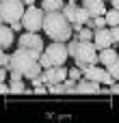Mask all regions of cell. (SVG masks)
Segmentation results:
<instances>
[{"instance_id": "7402d4cb", "label": "cell", "mask_w": 119, "mask_h": 123, "mask_svg": "<svg viewBox=\"0 0 119 123\" xmlns=\"http://www.w3.org/2000/svg\"><path fill=\"white\" fill-rule=\"evenodd\" d=\"M46 93H50V86H43L41 84V86H35L33 89V95H46Z\"/></svg>"}, {"instance_id": "ffe728a7", "label": "cell", "mask_w": 119, "mask_h": 123, "mask_svg": "<svg viewBox=\"0 0 119 123\" xmlns=\"http://www.w3.org/2000/svg\"><path fill=\"white\" fill-rule=\"evenodd\" d=\"M0 65L2 67H11V54L7 50H2V54H0Z\"/></svg>"}, {"instance_id": "7a4b0ae2", "label": "cell", "mask_w": 119, "mask_h": 123, "mask_svg": "<svg viewBox=\"0 0 119 123\" xmlns=\"http://www.w3.org/2000/svg\"><path fill=\"white\" fill-rule=\"evenodd\" d=\"M74 63H76L82 71H87V67H91V65H98V63H100L98 45H95L93 41H80V43H78V52H76Z\"/></svg>"}, {"instance_id": "e0dca14e", "label": "cell", "mask_w": 119, "mask_h": 123, "mask_svg": "<svg viewBox=\"0 0 119 123\" xmlns=\"http://www.w3.org/2000/svg\"><path fill=\"white\" fill-rule=\"evenodd\" d=\"M93 35H95V30H93V28H89V26H85L82 30L74 32V37H76V39H80V41H93Z\"/></svg>"}, {"instance_id": "ac0fdd59", "label": "cell", "mask_w": 119, "mask_h": 123, "mask_svg": "<svg viewBox=\"0 0 119 123\" xmlns=\"http://www.w3.org/2000/svg\"><path fill=\"white\" fill-rule=\"evenodd\" d=\"M106 22H108V26H119V9L106 11Z\"/></svg>"}, {"instance_id": "cb8c5ba5", "label": "cell", "mask_w": 119, "mask_h": 123, "mask_svg": "<svg viewBox=\"0 0 119 123\" xmlns=\"http://www.w3.org/2000/svg\"><path fill=\"white\" fill-rule=\"evenodd\" d=\"M9 26H11V28H13L15 32H20V30H24V24H22V19H20V22H13V24H9Z\"/></svg>"}, {"instance_id": "2e32d148", "label": "cell", "mask_w": 119, "mask_h": 123, "mask_svg": "<svg viewBox=\"0 0 119 123\" xmlns=\"http://www.w3.org/2000/svg\"><path fill=\"white\" fill-rule=\"evenodd\" d=\"M9 86H11V95H20V93H26V91H28L24 78H20V80H11Z\"/></svg>"}, {"instance_id": "d4e9b609", "label": "cell", "mask_w": 119, "mask_h": 123, "mask_svg": "<svg viewBox=\"0 0 119 123\" xmlns=\"http://www.w3.org/2000/svg\"><path fill=\"white\" fill-rule=\"evenodd\" d=\"M111 93H113V95H119V80H115V82L111 84Z\"/></svg>"}, {"instance_id": "5b68a950", "label": "cell", "mask_w": 119, "mask_h": 123, "mask_svg": "<svg viewBox=\"0 0 119 123\" xmlns=\"http://www.w3.org/2000/svg\"><path fill=\"white\" fill-rule=\"evenodd\" d=\"M43 54L48 56V61H50L52 67L65 65V61L69 58V50H67V43H65V41H52V43L43 50Z\"/></svg>"}, {"instance_id": "484cf974", "label": "cell", "mask_w": 119, "mask_h": 123, "mask_svg": "<svg viewBox=\"0 0 119 123\" xmlns=\"http://www.w3.org/2000/svg\"><path fill=\"white\" fill-rule=\"evenodd\" d=\"M30 84H33V86H41V84H43V80H41V76H37V78H33V80H30Z\"/></svg>"}, {"instance_id": "30bf717a", "label": "cell", "mask_w": 119, "mask_h": 123, "mask_svg": "<svg viewBox=\"0 0 119 123\" xmlns=\"http://www.w3.org/2000/svg\"><path fill=\"white\" fill-rule=\"evenodd\" d=\"M100 82L95 80H89V78H80L78 80V86H76V93H82V95H93V93H100Z\"/></svg>"}, {"instance_id": "7c38bea8", "label": "cell", "mask_w": 119, "mask_h": 123, "mask_svg": "<svg viewBox=\"0 0 119 123\" xmlns=\"http://www.w3.org/2000/svg\"><path fill=\"white\" fill-rule=\"evenodd\" d=\"M15 30L9 26V24H4L2 26V30H0V45H2V50H9L13 43H15V35H13Z\"/></svg>"}, {"instance_id": "83f0119b", "label": "cell", "mask_w": 119, "mask_h": 123, "mask_svg": "<svg viewBox=\"0 0 119 123\" xmlns=\"http://www.w3.org/2000/svg\"><path fill=\"white\" fill-rule=\"evenodd\" d=\"M111 93V86H104V89H100V95H108Z\"/></svg>"}, {"instance_id": "4fadbf2b", "label": "cell", "mask_w": 119, "mask_h": 123, "mask_svg": "<svg viewBox=\"0 0 119 123\" xmlns=\"http://www.w3.org/2000/svg\"><path fill=\"white\" fill-rule=\"evenodd\" d=\"M117 61H119V52L113 50V45L100 50V63H102L104 67H108V65H113V63H117Z\"/></svg>"}, {"instance_id": "52a82bcc", "label": "cell", "mask_w": 119, "mask_h": 123, "mask_svg": "<svg viewBox=\"0 0 119 123\" xmlns=\"http://www.w3.org/2000/svg\"><path fill=\"white\" fill-rule=\"evenodd\" d=\"M65 78H69V69L67 67H63V65H59V67H48V69H43L41 71V80H43V84H56V82H63Z\"/></svg>"}, {"instance_id": "4316f807", "label": "cell", "mask_w": 119, "mask_h": 123, "mask_svg": "<svg viewBox=\"0 0 119 123\" xmlns=\"http://www.w3.org/2000/svg\"><path fill=\"white\" fill-rule=\"evenodd\" d=\"M0 93H2V95H9V93H11V86L2 82V86H0Z\"/></svg>"}, {"instance_id": "9a60e30c", "label": "cell", "mask_w": 119, "mask_h": 123, "mask_svg": "<svg viewBox=\"0 0 119 123\" xmlns=\"http://www.w3.org/2000/svg\"><path fill=\"white\" fill-rule=\"evenodd\" d=\"M65 6V0H41V9L46 13H52V11H63Z\"/></svg>"}, {"instance_id": "d6986e66", "label": "cell", "mask_w": 119, "mask_h": 123, "mask_svg": "<svg viewBox=\"0 0 119 123\" xmlns=\"http://www.w3.org/2000/svg\"><path fill=\"white\" fill-rule=\"evenodd\" d=\"M50 93L52 95H61V93H67V91H65L63 82H56V84H50Z\"/></svg>"}, {"instance_id": "603a6c76", "label": "cell", "mask_w": 119, "mask_h": 123, "mask_svg": "<svg viewBox=\"0 0 119 123\" xmlns=\"http://www.w3.org/2000/svg\"><path fill=\"white\" fill-rule=\"evenodd\" d=\"M111 28V32H113V41L119 43V26H108Z\"/></svg>"}, {"instance_id": "3957f363", "label": "cell", "mask_w": 119, "mask_h": 123, "mask_svg": "<svg viewBox=\"0 0 119 123\" xmlns=\"http://www.w3.org/2000/svg\"><path fill=\"white\" fill-rule=\"evenodd\" d=\"M26 13V4L22 0H2L0 4V19L2 24H13L20 22Z\"/></svg>"}, {"instance_id": "f1b7e54d", "label": "cell", "mask_w": 119, "mask_h": 123, "mask_svg": "<svg viewBox=\"0 0 119 123\" xmlns=\"http://www.w3.org/2000/svg\"><path fill=\"white\" fill-rule=\"evenodd\" d=\"M22 2H24L26 6H33V4H35V0H22Z\"/></svg>"}, {"instance_id": "44dd1931", "label": "cell", "mask_w": 119, "mask_h": 123, "mask_svg": "<svg viewBox=\"0 0 119 123\" xmlns=\"http://www.w3.org/2000/svg\"><path fill=\"white\" fill-rule=\"evenodd\" d=\"M106 69H108V74H111L115 80H119V61H117V63H113V65H108Z\"/></svg>"}, {"instance_id": "5bb4252c", "label": "cell", "mask_w": 119, "mask_h": 123, "mask_svg": "<svg viewBox=\"0 0 119 123\" xmlns=\"http://www.w3.org/2000/svg\"><path fill=\"white\" fill-rule=\"evenodd\" d=\"M76 2H78V0H67V2H65V6H63V13L67 15V19H69L72 24L78 19V9H80V6H78Z\"/></svg>"}, {"instance_id": "ba28073f", "label": "cell", "mask_w": 119, "mask_h": 123, "mask_svg": "<svg viewBox=\"0 0 119 123\" xmlns=\"http://www.w3.org/2000/svg\"><path fill=\"white\" fill-rule=\"evenodd\" d=\"M85 78H89V80H95V82H100V84H108V86L115 82V78L108 74V69H104V67H95V65L87 67V71H85Z\"/></svg>"}, {"instance_id": "9c48e42d", "label": "cell", "mask_w": 119, "mask_h": 123, "mask_svg": "<svg viewBox=\"0 0 119 123\" xmlns=\"http://www.w3.org/2000/svg\"><path fill=\"white\" fill-rule=\"evenodd\" d=\"M93 43L98 45V50H104V48H111L115 41H113V32L108 26L104 28H95V35H93Z\"/></svg>"}, {"instance_id": "8fae6325", "label": "cell", "mask_w": 119, "mask_h": 123, "mask_svg": "<svg viewBox=\"0 0 119 123\" xmlns=\"http://www.w3.org/2000/svg\"><path fill=\"white\" fill-rule=\"evenodd\" d=\"M82 6L89 11L91 17L106 15V0H82Z\"/></svg>"}, {"instance_id": "277c9868", "label": "cell", "mask_w": 119, "mask_h": 123, "mask_svg": "<svg viewBox=\"0 0 119 123\" xmlns=\"http://www.w3.org/2000/svg\"><path fill=\"white\" fill-rule=\"evenodd\" d=\"M43 19H46V11L41 6H26V13L22 17V24H24V30H30V32H39L43 30Z\"/></svg>"}, {"instance_id": "4dcf8cb0", "label": "cell", "mask_w": 119, "mask_h": 123, "mask_svg": "<svg viewBox=\"0 0 119 123\" xmlns=\"http://www.w3.org/2000/svg\"><path fill=\"white\" fill-rule=\"evenodd\" d=\"M106 2H111V0H106Z\"/></svg>"}, {"instance_id": "8992f818", "label": "cell", "mask_w": 119, "mask_h": 123, "mask_svg": "<svg viewBox=\"0 0 119 123\" xmlns=\"http://www.w3.org/2000/svg\"><path fill=\"white\" fill-rule=\"evenodd\" d=\"M17 48L30 50V52H35L37 56H41V54H43V50H46L41 35H37V32H30V30H26V32H22V35L17 37Z\"/></svg>"}, {"instance_id": "f546056e", "label": "cell", "mask_w": 119, "mask_h": 123, "mask_svg": "<svg viewBox=\"0 0 119 123\" xmlns=\"http://www.w3.org/2000/svg\"><path fill=\"white\" fill-rule=\"evenodd\" d=\"M111 4H113V9H119V0H111Z\"/></svg>"}, {"instance_id": "6da1fadb", "label": "cell", "mask_w": 119, "mask_h": 123, "mask_svg": "<svg viewBox=\"0 0 119 123\" xmlns=\"http://www.w3.org/2000/svg\"><path fill=\"white\" fill-rule=\"evenodd\" d=\"M43 32H48V37L52 41H65L67 43L74 35V26L63 11H52V13H46Z\"/></svg>"}]
</instances>
